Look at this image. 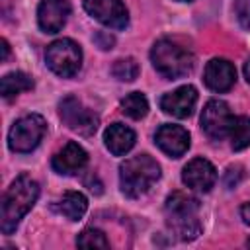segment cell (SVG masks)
I'll list each match as a JSON object with an SVG mask.
<instances>
[{"mask_svg": "<svg viewBox=\"0 0 250 250\" xmlns=\"http://www.w3.org/2000/svg\"><path fill=\"white\" fill-rule=\"evenodd\" d=\"M39 197V184L31 180L27 174L18 176L2 199V211H0V229L4 234H12L23 215L33 207V203Z\"/></svg>", "mask_w": 250, "mask_h": 250, "instance_id": "1", "label": "cell"}, {"mask_svg": "<svg viewBox=\"0 0 250 250\" xmlns=\"http://www.w3.org/2000/svg\"><path fill=\"white\" fill-rule=\"evenodd\" d=\"M166 223L180 240H193L201 234L199 201L182 191H174L164 203Z\"/></svg>", "mask_w": 250, "mask_h": 250, "instance_id": "2", "label": "cell"}, {"mask_svg": "<svg viewBox=\"0 0 250 250\" xmlns=\"http://www.w3.org/2000/svg\"><path fill=\"white\" fill-rule=\"evenodd\" d=\"M160 178V166L148 154H137L121 162L119 166V186L121 191L135 199L145 195Z\"/></svg>", "mask_w": 250, "mask_h": 250, "instance_id": "3", "label": "cell"}, {"mask_svg": "<svg viewBox=\"0 0 250 250\" xmlns=\"http://www.w3.org/2000/svg\"><path fill=\"white\" fill-rule=\"evenodd\" d=\"M150 61L154 68L166 76V78H180L188 74L193 68V53L188 51L186 47L170 41V39H160L154 43L150 51Z\"/></svg>", "mask_w": 250, "mask_h": 250, "instance_id": "4", "label": "cell"}, {"mask_svg": "<svg viewBox=\"0 0 250 250\" xmlns=\"http://www.w3.org/2000/svg\"><path fill=\"white\" fill-rule=\"evenodd\" d=\"M45 61L55 74L70 78L78 72L82 64V49L72 39H57L47 47Z\"/></svg>", "mask_w": 250, "mask_h": 250, "instance_id": "5", "label": "cell"}, {"mask_svg": "<svg viewBox=\"0 0 250 250\" xmlns=\"http://www.w3.org/2000/svg\"><path fill=\"white\" fill-rule=\"evenodd\" d=\"M45 131H47V123L41 115L37 113L23 115L12 125L8 133V146L14 152H31L43 139Z\"/></svg>", "mask_w": 250, "mask_h": 250, "instance_id": "6", "label": "cell"}, {"mask_svg": "<svg viewBox=\"0 0 250 250\" xmlns=\"http://www.w3.org/2000/svg\"><path fill=\"white\" fill-rule=\"evenodd\" d=\"M59 115L70 131H74L82 137H90L98 129V115L92 109L84 107L82 102L72 96L64 98L59 104Z\"/></svg>", "mask_w": 250, "mask_h": 250, "instance_id": "7", "label": "cell"}, {"mask_svg": "<svg viewBox=\"0 0 250 250\" xmlns=\"http://www.w3.org/2000/svg\"><path fill=\"white\" fill-rule=\"evenodd\" d=\"M84 10L111 29H125L129 23V14L121 0H84Z\"/></svg>", "mask_w": 250, "mask_h": 250, "instance_id": "8", "label": "cell"}, {"mask_svg": "<svg viewBox=\"0 0 250 250\" xmlns=\"http://www.w3.org/2000/svg\"><path fill=\"white\" fill-rule=\"evenodd\" d=\"M232 121V113L223 100H211L203 107L201 113V129L213 141H221L229 135V127Z\"/></svg>", "mask_w": 250, "mask_h": 250, "instance_id": "9", "label": "cell"}, {"mask_svg": "<svg viewBox=\"0 0 250 250\" xmlns=\"http://www.w3.org/2000/svg\"><path fill=\"white\" fill-rule=\"evenodd\" d=\"M197 102V90L193 86H180L174 92H168L160 98V109L172 117L184 119L193 113Z\"/></svg>", "mask_w": 250, "mask_h": 250, "instance_id": "10", "label": "cell"}, {"mask_svg": "<svg viewBox=\"0 0 250 250\" xmlns=\"http://www.w3.org/2000/svg\"><path fill=\"white\" fill-rule=\"evenodd\" d=\"M182 182L197 191H209L217 182V170L215 166L205 158H193L189 160L182 170Z\"/></svg>", "mask_w": 250, "mask_h": 250, "instance_id": "11", "label": "cell"}, {"mask_svg": "<svg viewBox=\"0 0 250 250\" xmlns=\"http://www.w3.org/2000/svg\"><path fill=\"white\" fill-rule=\"evenodd\" d=\"M68 14H70L68 0H41L37 8L39 27L47 33H57L66 23Z\"/></svg>", "mask_w": 250, "mask_h": 250, "instance_id": "12", "label": "cell"}, {"mask_svg": "<svg viewBox=\"0 0 250 250\" xmlns=\"http://www.w3.org/2000/svg\"><path fill=\"white\" fill-rule=\"evenodd\" d=\"M203 80H205V86L209 90L227 92L232 88V84L236 80V70H234L232 62H229L227 59H211L205 64Z\"/></svg>", "mask_w": 250, "mask_h": 250, "instance_id": "13", "label": "cell"}, {"mask_svg": "<svg viewBox=\"0 0 250 250\" xmlns=\"http://www.w3.org/2000/svg\"><path fill=\"white\" fill-rule=\"evenodd\" d=\"M154 141L160 150L172 158H180L189 148V133L180 125H162L156 131Z\"/></svg>", "mask_w": 250, "mask_h": 250, "instance_id": "14", "label": "cell"}, {"mask_svg": "<svg viewBox=\"0 0 250 250\" xmlns=\"http://www.w3.org/2000/svg\"><path fill=\"white\" fill-rule=\"evenodd\" d=\"M88 162V154L86 150L78 145V143H66L55 156H53V170L62 174V176H70L76 174L78 170H82Z\"/></svg>", "mask_w": 250, "mask_h": 250, "instance_id": "15", "label": "cell"}, {"mask_svg": "<svg viewBox=\"0 0 250 250\" xmlns=\"http://www.w3.org/2000/svg\"><path fill=\"white\" fill-rule=\"evenodd\" d=\"M135 131L123 123H113L105 129L104 133V143L107 146V150L115 156H121L125 152H129L135 145Z\"/></svg>", "mask_w": 250, "mask_h": 250, "instance_id": "16", "label": "cell"}, {"mask_svg": "<svg viewBox=\"0 0 250 250\" xmlns=\"http://www.w3.org/2000/svg\"><path fill=\"white\" fill-rule=\"evenodd\" d=\"M55 209L66 217L68 221H78L84 217L86 209H88V199L80 193V191H66L57 203H55Z\"/></svg>", "mask_w": 250, "mask_h": 250, "instance_id": "17", "label": "cell"}, {"mask_svg": "<svg viewBox=\"0 0 250 250\" xmlns=\"http://www.w3.org/2000/svg\"><path fill=\"white\" fill-rule=\"evenodd\" d=\"M33 88V80L29 74L25 72H8L6 76H2L0 80V94L4 98H12L20 92H25V90H31Z\"/></svg>", "mask_w": 250, "mask_h": 250, "instance_id": "18", "label": "cell"}, {"mask_svg": "<svg viewBox=\"0 0 250 250\" xmlns=\"http://www.w3.org/2000/svg\"><path fill=\"white\" fill-rule=\"evenodd\" d=\"M229 137H230V145L234 150H242L246 146H250V117L246 115H232L230 127H229Z\"/></svg>", "mask_w": 250, "mask_h": 250, "instance_id": "19", "label": "cell"}, {"mask_svg": "<svg viewBox=\"0 0 250 250\" xmlns=\"http://www.w3.org/2000/svg\"><path fill=\"white\" fill-rule=\"evenodd\" d=\"M121 111L133 119H141L148 111V102L141 92H131L121 100Z\"/></svg>", "mask_w": 250, "mask_h": 250, "instance_id": "20", "label": "cell"}, {"mask_svg": "<svg viewBox=\"0 0 250 250\" xmlns=\"http://www.w3.org/2000/svg\"><path fill=\"white\" fill-rule=\"evenodd\" d=\"M111 74L113 78L121 80V82H133L139 76V64L135 59L127 57V59H119L113 62L111 66Z\"/></svg>", "mask_w": 250, "mask_h": 250, "instance_id": "21", "label": "cell"}, {"mask_svg": "<svg viewBox=\"0 0 250 250\" xmlns=\"http://www.w3.org/2000/svg\"><path fill=\"white\" fill-rule=\"evenodd\" d=\"M76 246H80V248H109V240L98 229H84L76 236Z\"/></svg>", "mask_w": 250, "mask_h": 250, "instance_id": "22", "label": "cell"}, {"mask_svg": "<svg viewBox=\"0 0 250 250\" xmlns=\"http://www.w3.org/2000/svg\"><path fill=\"white\" fill-rule=\"evenodd\" d=\"M242 178H244V168L240 164H234V166H229L227 168V172L223 176V184H225V188L232 189V188H236L240 184Z\"/></svg>", "mask_w": 250, "mask_h": 250, "instance_id": "23", "label": "cell"}, {"mask_svg": "<svg viewBox=\"0 0 250 250\" xmlns=\"http://www.w3.org/2000/svg\"><path fill=\"white\" fill-rule=\"evenodd\" d=\"M234 14L244 29H250V0H234Z\"/></svg>", "mask_w": 250, "mask_h": 250, "instance_id": "24", "label": "cell"}, {"mask_svg": "<svg viewBox=\"0 0 250 250\" xmlns=\"http://www.w3.org/2000/svg\"><path fill=\"white\" fill-rule=\"evenodd\" d=\"M94 43H96L100 49L107 51V49H111V47H113L115 39H113V35H111V33H107V31H98V33L94 35Z\"/></svg>", "mask_w": 250, "mask_h": 250, "instance_id": "25", "label": "cell"}, {"mask_svg": "<svg viewBox=\"0 0 250 250\" xmlns=\"http://www.w3.org/2000/svg\"><path fill=\"white\" fill-rule=\"evenodd\" d=\"M86 186L90 188V191H92V193H96V195H98V193H102V184H100L96 178H94V182L88 178V180H86Z\"/></svg>", "mask_w": 250, "mask_h": 250, "instance_id": "26", "label": "cell"}, {"mask_svg": "<svg viewBox=\"0 0 250 250\" xmlns=\"http://www.w3.org/2000/svg\"><path fill=\"white\" fill-rule=\"evenodd\" d=\"M240 215H242L244 223H246V225H250V201H248V203H244V205L240 207Z\"/></svg>", "mask_w": 250, "mask_h": 250, "instance_id": "27", "label": "cell"}, {"mask_svg": "<svg viewBox=\"0 0 250 250\" xmlns=\"http://www.w3.org/2000/svg\"><path fill=\"white\" fill-rule=\"evenodd\" d=\"M0 45H2V55H0V61L4 62V61L8 59V55H10V45H8V41H6V39H2V41H0Z\"/></svg>", "mask_w": 250, "mask_h": 250, "instance_id": "28", "label": "cell"}, {"mask_svg": "<svg viewBox=\"0 0 250 250\" xmlns=\"http://www.w3.org/2000/svg\"><path fill=\"white\" fill-rule=\"evenodd\" d=\"M244 78L248 80V84H250V59L244 62Z\"/></svg>", "mask_w": 250, "mask_h": 250, "instance_id": "29", "label": "cell"}, {"mask_svg": "<svg viewBox=\"0 0 250 250\" xmlns=\"http://www.w3.org/2000/svg\"><path fill=\"white\" fill-rule=\"evenodd\" d=\"M246 244H248V246H250V240H248V242H246Z\"/></svg>", "mask_w": 250, "mask_h": 250, "instance_id": "30", "label": "cell"}]
</instances>
